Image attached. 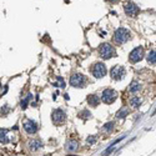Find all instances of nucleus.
<instances>
[{
    "label": "nucleus",
    "instance_id": "14",
    "mask_svg": "<svg viewBox=\"0 0 156 156\" xmlns=\"http://www.w3.org/2000/svg\"><path fill=\"white\" fill-rule=\"evenodd\" d=\"M78 146H79L78 141L70 139V140L66 142V150H68V151H75V150L78 149Z\"/></svg>",
    "mask_w": 156,
    "mask_h": 156
},
{
    "label": "nucleus",
    "instance_id": "16",
    "mask_svg": "<svg viewBox=\"0 0 156 156\" xmlns=\"http://www.w3.org/2000/svg\"><path fill=\"white\" fill-rule=\"evenodd\" d=\"M31 99H32V94H28V95L21 100V102H20V108H21V109H26Z\"/></svg>",
    "mask_w": 156,
    "mask_h": 156
},
{
    "label": "nucleus",
    "instance_id": "8",
    "mask_svg": "<svg viewBox=\"0 0 156 156\" xmlns=\"http://www.w3.org/2000/svg\"><path fill=\"white\" fill-rule=\"evenodd\" d=\"M142 56H144V47L142 46H137L130 53L129 59H130L131 63H139L142 59Z\"/></svg>",
    "mask_w": 156,
    "mask_h": 156
},
{
    "label": "nucleus",
    "instance_id": "11",
    "mask_svg": "<svg viewBox=\"0 0 156 156\" xmlns=\"http://www.w3.org/2000/svg\"><path fill=\"white\" fill-rule=\"evenodd\" d=\"M44 145H43V141L40 140V139H34V140L29 141V149L31 151H36L39 149H41Z\"/></svg>",
    "mask_w": 156,
    "mask_h": 156
},
{
    "label": "nucleus",
    "instance_id": "25",
    "mask_svg": "<svg viewBox=\"0 0 156 156\" xmlns=\"http://www.w3.org/2000/svg\"><path fill=\"white\" fill-rule=\"evenodd\" d=\"M155 114H156V109H155V111H154V112H152V115H155Z\"/></svg>",
    "mask_w": 156,
    "mask_h": 156
},
{
    "label": "nucleus",
    "instance_id": "13",
    "mask_svg": "<svg viewBox=\"0 0 156 156\" xmlns=\"http://www.w3.org/2000/svg\"><path fill=\"white\" fill-rule=\"evenodd\" d=\"M87 104L90 105V106H97L99 105V97H97L96 95H94V94H91V95H89L87 96Z\"/></svg>",
    "mask_w": 156,
    "mask_h": 156
},
{
    "label": "nucleus",
    "instance_id": "15",
    "mask_svg": "<svg viewBox=\"0 0 156 156\" xmlns=\"http://www.w3.org/2000/svg\"><path fill=\"white\" fill-rule=\"evenodd\" d=\"M130 105L133 106L134 109H137L139 106L141 105V97H139V96H133L130 99Z\"/></svg>",
    "mask_w": 156,
    "mask_h": 156
},
{
    "label": "nucleus",
    "instance_id": "23",
    "mask_svg": "<svg viewBox=\"0 0 156 156\" xmlns=\"http://www.w3.org/2000/svg\"><path fill=\"white\" fill-rule=\"evenodd\" d=\"M95 141H96V136H89L87 140H86V142L90 144V145H91V144H95Z\"/></svg>",
    "mask_w": 156,
    "mask_h": 156
},
{
    "label": "nucleus",
    "instance_id": "22",
    "mask_svg": "<svg viewBox=\"0 0 156 156\" xmlns=\"http://www.w3.org/2000/svg\"><path fill=\"white\" fill-rule=\"evenodd\" d=\"M112 129H114V122H112V121L106 122V124L104 125V130H105V131H108V133H109V131H111Z\"/></svg>",
    "mask_w": 156,
    "mask_h": 156
},
{
    "label": "nucleus",
    "instance_id": "2",
    "mask_svg": "<svg viewBox=\"0 0 156 156\" xmlns=\"http://www.w3.org/2000/svg\"><path fill=\"white\" fill-rule=\"evenodd\" d=\"M99 53H100V56L102 57V59H110V57L116 56V51H115L114 46H111V45L108 44V43L100 45Z\"/></svg>",
    "mask_w": 156,
    "mask_h": 156
},
{
    "label": "nucleus",
    "instance_id": "3",
    "mask_svg": "<svg viewBox=\"0 0 156 156\" xmlns=\"http://www.w3.org/2000/svg\"><path fill=\"white\" fill-rule=\"evenodd\" d=\"M86 83V78L83 74H72L70 78V85L74 87H84Z\"/></svg>",
    "mask_w": 156,
    "mask_h": 156
},
{
    "label": "nucleus",
    "instance_id": "5",
    "mask_svg": "<svg viewBox=\"0 0 156 156\" xmlns=\"http://www.w3.org/2000/svg\"><path fill=\"white\" fill-rule=\"evenodd\" d=\"M116 97H118V94L112 89H106L101 94V100L105 104H112L115 100H116Z\"/></svg>",
    "mask_w": 156,
    "mask_h": 156
},
{
    "label": "nucleus",
    "instance_id": "7",
    "mask_svg": "<svg viewBox=\"0 0 156 156\" xmlns=\"http://www.w3.org/2000/svg\"><path fill=\"white\" fill-rule=\"evenodd\" d=\"M125 69L124 66H121V65H116V66H114L110 71V75L114 80H121V79H124L125 78Z\"/></svg>",
    "mask_w": 156,
    "mask_h": 156
},
{
    "label": "nucleus",
    "instance_id": "20",
    "mask_svg": "<svg viewBox=\"0 0 156 156\" xmlns=\"http://www.w3.org/2000/svg\"><path fill=\"white\" fill-rule=\"evenodd\" d=\"M54 86H56V87H65V81H64V79L63 78H60V76H57V80L54 83Z\"/></svg>",
    "mask_w": 156,
    "mask_h": 156
},
{
    "label": "nucleus",
    "instance_id": "12",
    "mask_svg": "<svg viewBox=\"0 0 156 156\" xmlns=\"http://www.w3.org/2000/svg\"><path fill=\"white\" fill-rule=\"evenodd\" d=\"M141 89V84L139 83V81H131V84H130V86H129V91L130 93H133V94H135V93H137L139 90Z\"/></svg>",
    "mask_w": 156,
    "mask_h": 156
},
{
    "label": "nucleus",
    "instance_id": "4",
    "mask_svg": "<svg viewBox=\"0 0 156 156\" xmlns=\"http://www.w3.org/2000/svg\"><path fill=\"white\" fill-rule=\"evenodd\" d=\"M51 120L55 125H60L66 120V114H65V111H63L61 109H55L51 112Z\"/></svg>",
    "mask_w": 156,
    "mask_h": 156
},
{
    "label": "nucleus",
    "instance_id": "1",
    "mask_svg": "<svg viewBox=\"0 0 156 156\" xmlns=\"http://www.w3.org/2000/svg\"><path fill=\"white\" fill-rule=\"evenodd\" d=\"M131 38L130 31L125 28H119L116 29V31L114 32V40L116 44H124Z\"/></svg>",
    "mask_w": 156,
    "mask_h": 156
},
{
    "label": "nucleus",
    "instance_id": "18",
    "mask_svg": "<svg viewBox=\"0 0 156 156\" xmlns=\"http://www.w3.org/2000/svg\"><path fill=\"white\" fill-rule=\"evenodd\" d=\"M6 129H2V131H0V142L2 144H8V137H6Z\"/></svg>",
    "mask_w": 156,
    "mask_h": 156
},
{
    "label": "nucleus",
    "instance_id": "24",
    "mask_svg": "<svg viewBox=\"0 0 156 156\" xmlns=\"http://www.w3.org/2000/svg\"><path fill=\"white\" fill-rule=\"evenodd\" d=\"M6 91H8V86L5 85V86H4V90H2V96H3V95L6 93Z\"/></svg>",
    "mask_w": 156,
    "mask_h": 156
},
{
    "label": "nucleus",
    "instance_id": "21",
    "mask_svg": "<svg viewBox=\"0 0 156 156\" xmlns=\"http://www.w3.org/2000/svg\"><path fill=\"white\" fill-rule=\"evenodd\" d=\"M90 116H91V114H90L89 110H83V111L79 114V118L80 119H90Z\"/></svg>",
    "mask_w": 156,
    "mask_h": 156
},
{
    "label": "nucleus",
    "instance_id": "9",
    "mask_svg": "<svg viewBox=\"0 0 156 156\" xmlns=\"http://www.w3.org/2000/svg\"><path fill=\"white\" fill-rule=\"evenodd\" d=\"M23 126H24V130H25L29 135L35 134L38 131V124L35 121H32V120H25Z\"/></svg>",
    "mask_w": 156,
    "mask_h": 156
},
{
    "label": "nucleus",
    "instance_id": "10",
    "mask_svg": "<svg viewBox=\"0 0 156 156\" xmlns=\"http://www.w3.org/2000/svg\"><path fill=\"white\" fill-rule=\"evenodd\" d=\"M124 9H125L126 15H129V16H135L139 14V8L134 3H126Z\"/></svg>",
    "mask_w": 156,
    "mask_h": 156
},
{
    "label": "nucleus",
    "instance_id": "19",
    "mask_svg": "<svg viewBox=\"0 0 156 156\" xmlns=\"http://www.w3.org/2000/svg\"><path fill=\"white\" fill-rule=\"evenodd\" d=\"M129 115V110L127 109H120L119 111H118V114H116V118L118 119H124V118H126Z\"/></svg>",
    "mask_w": 156,
    "mask_h": 156
},
{
    "label": "nucleus",
    "instance_id": "6",
    "mask_svg": "<svg viewBox=\"0 0 156 156\" xmlns=\"http://www.w3.org/2000/svg\"><path fill=\"white\" fill-rule=\"evenodd\" d=\"M91 72H93V75L96 78V79H101L106 75V66H105V64L102 63H97L94 65V68L91 69Z\"/></svg>",
    "mask_w": 156,
    "mask_h": 156
},
{
    "label": "nucleus",
    "instance_id": "17",
    "mask_svg": "<svg viewBox=\"0 0 156 156\" xmlns=\"http://www.w3.org/2000/svg\"><path fill=\"white\" fill-rule=\"evenodd\" d=\"M146 59L149 64H156V50H151L149 55L146 56Z\"/></svg>",
    "mask_w": 156,
    "mask_h": 156
}]
</instances>
